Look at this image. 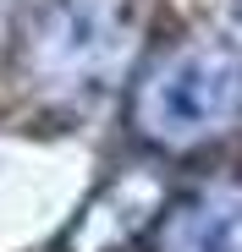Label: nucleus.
<instances>
[{
    "label": "nucleus",
    "mask_w": 242,
    "mask_h": 252,
    "mask_svg": "<svg viewBox=\"0 0 242 252\" xmlns=\"http://www.w3.org/2000/svg\"><path fill=\"white\" fill-rule=\"evenodd\" d=\"M154 252H242V181L220 176L176 197L160 220Z\"/></svg>",
    "instance_id": "obj_3"
},
{
    "label": "nucleus",
    "mask_w": 242,
    "mask_h": 252,
    "mask_svg": "<svg viewBox=\"0 0 242 252\" xmlns=\"http://www.w3.org/2000/svg\"><path fill=\"white\" fill-rule=\"evenodd\" d=\"M242 115V55L220 44H182L160 61L132 99L138 132L160 148H193Z\"/></svg>",
    "instance_id": "obj_1"
},
{
    "label": "nucleus",
    "mask_w": 242,
    "mask_h": 252,
    "mask_svg": "<svg viewBox=\"0 0 242 252\" xmlns=\"http://www.w3.org/2000/svg\"><path fill=\"white\" fill-rule=\"evenodd\" d=\"M33 38L39 71L55 82H94L127 44V0H55Z\"/></svg>",
    "instance_id": "obj_2"
}]
</instances>
